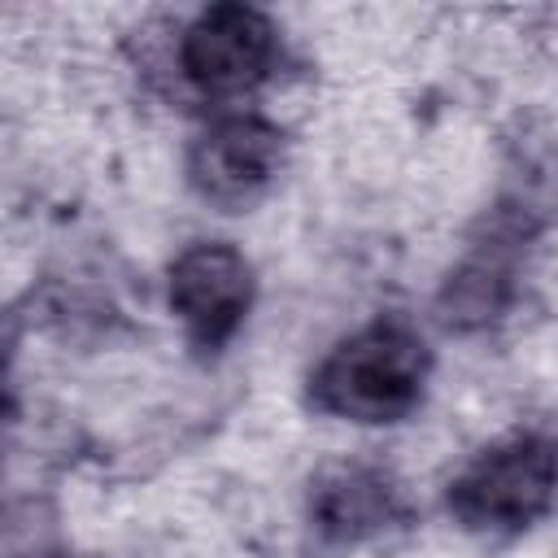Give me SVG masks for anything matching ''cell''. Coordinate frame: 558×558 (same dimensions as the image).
Segmentation results:
<instances>
[{
  "label": "cell",
  "mask_w": 558,
  "mask_h": 558,
  "mask_svg": "<svg viewBox=\"0 0 558 558\" xmlns=\"http://www.w3.org/2000/svg\"><path fill=\"white\" fill-rule=\"evenodd\" d=\"M310 514L331 541H362L405 519L401 488L388 471L366 462H336L310 488Z\"/></svg>",
  "instance_id": "obj_6"
},
{
  "label": "cell",
  "mask_w": 558,
  "mask_h": 558,
  "mask_svg": "<svg viewBox=\"0 0 558 558\" xmlns=\"http://www.w3.org/2000/svg\"><path fill=\"white\" fill-rule=\"evenodd\" d=\"M427 344L414 327L379 318L344 336L310 375V401L323 414L349 423H397L405 418L427 384Z\"/></svg>",
  "instance_id": "obj_1"
},
{
  "label": "cell",
  "mask_w": 558,
  "mask_h": 558,
  "mask_svg": "<svg viewBox=\"0 0 558 558\" xmlns=\"http://www.w3.org/2000/svg\"><path fill=\"white\" fill-rule=\"evenodd\" d=\"M253 305V266L231 244H192L170 266V310L196 349H222Z\"/></svg>",
  "instance_id": "obj_4"
},
{
  "label": "cell",
  "mask_w": 558,
  "mask_h": 558,
  "mask_svg": "<svg viewBox=\"0 0 558 558\" xmlns=\"http://www.w3.org/2000/svg\"><path fill=\"white\" fill-rule=\"evenodd\" d=\"M558 493V440L514 432L484 449L453 484L449 510L480 532H514L536 523Z\"/></svg>",
  "instance_id": "obj_2"
},
{
  "label": "cell",
  "mask_w": 558,
  "mask_h": 558,
  "mask_svg": "<svg viewBox=\"0 0 558 558\" xmlns=\"http://www.w3.org/2000/svg\"><path fill=\"white\" fill-rule=\"evenodd\" d=\"M283 161V131L257 113H227L209 122L187 153L192 187L227 209L248 205L266 183L279 174Z\"/></svg>",
  "instance_id": "obj_5"
},
{
  "label": "cell",
  "mask_w": 558,
  "mask_h": 558,
  "mask_svg": "<svg viewBox=\"0 0 558 558\" xmlns=\"http://www.w3.org/2000/svg\"><path fill=\"white\" fill-rule=\"evenodd\" d=\"M279 57V35L266 13L248 4L205 9L179 39V65L205 96H240L270 78Z\"/></svg>",
  "instance_id": "obj_3"
}]
</instances>
